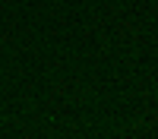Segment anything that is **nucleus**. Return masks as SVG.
Listing matches in <instances>:
<instances>
[]
</instances>
